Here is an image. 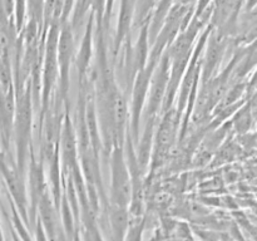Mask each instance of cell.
<instances>
[{
	"label": "cell",
	"instance_id": "6da1fadb",
	"mask_svg": "<svg viewBox=\"0 0 257 241\" xmlns=\"http://www.w3.org/2000/svg\"><path fill=\"white\" fill-rule=\"evenodd\" d=\"M15 102L13 89L9 92H0V133L5 147H8L14 122Z\"/></svg>",
	"mask_w": 257,
	"mask_h": 241
},
{
	"label": "cell",
	"instance_id": "7a4b0ae2",
	"mask_svg": "<svg viewBox=\"0 0 257 241\" xmlns=\"http://www.w3.org/2000/svg\"><path fill=\"white\" fill-rule=\"evenodd\" d=\"M45 0H27V14L32 22L40 25L44 20Z\"/></svg>",
	"mask_w": 257,
	"mask_h": 241
},
{
	"label": "cell",
	"instance_id": "3957f363",
	"mask_svg": "<svg viewBox=\"0 0 257 241\" xmlns=\"http://www.w3.org/2000/svg\"><path fill=\"white\" fill-rule=\"evenodd\" d=\"M155 2L156 0H137V8H136V17H137V20L143 22V19L147 17L150 10L152 9Z\"/></svg>",
	"mask_w": 257,
	"mask_h": 241
},
{
	"label": "cell",
	"instance_id": "277c9868",
	"mask_svg": "<svg viewBox=\"0 0 257 241\" xmlns=\"http://www.w3.org/2000/svg\"><path fill=\"white\" fill-rule=\"evenodd\" d=\"M176 2H177V4L181 5H192L196 0H176Z\"/></svg>",
	"mask_w": 257,
	"mask_h": 241
}]
</instances>
